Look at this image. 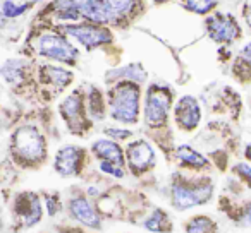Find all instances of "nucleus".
Returning a JSON list of instances; mask_svg holds the SVG:
<instances>
[{
	"label": "nucleus",
	"instance_id": "a878e982",
	"mask_svg": "<svg viewBox=\"0 0 251 233\" xmlns=\"http://www.w3.org/2000/svg\"><path fill=\"white\" fill-rule=\"evenodd\" d=\"M105 132L114 137V139H127V137L131 136L129 130H121V129H107Z\"/></svg>",
	"mask_w": 251,
	"mask_h": 233
},
{
	"label": "nucleus",
	"instance_id": "20e7f679",
	"mask_svg": "<svg viewBox=\"0 0 251 233\" xmlns=\"http://www.w3.org/2000/svg\"><path fill=\"white\" fill-rule=\"evenodd\" d=\"M169 108H171V93L160 86L150 87L145 103V120L148 126L157 127L167 120Z\"/></svg>",
	"mask_w": 251,
	"mask_h": 233
},
{
	"label": "nucleus",
	"instance_id": "393cba45",
	"mask_svg": "<svg viewBox=\"0 0 251 233\" xmlns=\"http://www.w3.org/2000/svg\"><path fill=\"white\" fill-rule=\"evenodd\" d=\"M100 170L105 171V173H108V175H114V177H117V178L124 177V171H122L121 168L115 167L114 163H110V161H101V163H100Z\"/></svg>",
	"mask_w": 251,
	"mask_h": 233
},
{
	"label": "nucleus",
	"instance_id": "7ed1b4c3",
	"mask_svg": "<svg viewBox=\"0 0 251 233\" xmlns=\"http://www.w3.org/2000/svg\"><path fill=\"white\" fill-rule=\"evenodd\" d=\"M14 151L25 161H40L45 156V139L35 127H21L14 134Z\"/></svg>",
	"mask_w": 251,
	"mask_h": 233
},
{
	"label": "nucleus",
	"instance_id": "dca6fc26",
	"mask_svg": "<svg viewBox=\"0 0 251 233\" xmlns=\"http://www.w3.org/2000/svg\"><path fill=\"white\" fill-rule=\"evenodd\" d=\"M43 77H45L49 83H52L57 87H64L71 83L73 79V74L66 69H59V67H43Z\"/></svg>",
	"mask_w": 251,
	"mask_h": 233
},
{
	"label": "nucleus",
	"instance_id": "6ab92c4d",
	"mask_svg": "<svg viewBox=\"0 0 251 233\" xmlns=\"http://www.w3.org/2000/svg\"><path fill=\"white\" fill-rule=\"evenodd\" d=\"M188 233H215V225L206 216H196L186 225Z\"/></svg>",
	"mask_w": 251,
	"mask_h": 233
},
{
	"label": "nucleus",
	"instance_id": "5701e85b",
	"mask_svg": "<svg viewBox=\"0 0 251 233\" xmlns=\"http://www.w3.org/2000/svg\"><path fill=\"white\" fill-rule=\"evenodd\" d=\"M28 7H29V4L18 7V5H16L14 2H11V0H5L4 5H2V12H4L5 18H18V16H21L23 12H25Z\"/></svg>",
	"mask_w": 251,
	"mask_h": 233
},
{
	"label": "nucleus",
	"instance_id": "9d476101",
	"mask_svg": "<svg viewBox=\"0 0 251 233\" xmlns=\"http://www.w3.org/2000/svg\"><path fill=\"white\" fill-rule=\"evenodd\" d=\"M208 33L215 42L229 43L239 33V26L229 18V16H215L208 21Z\"/></svg>",
	"mask_w": 251,
	"mask_h": 233
},
{
	"label": "nucleus",
	"instance_id": "0eeeda50",
	"mask_svg": "<svg viewBox=\"0 0 251 233\" xmlns=\"http://www.w3.org/2000/svg\"><path fill=\"white\" fill-rule=\"evenodd\" d=\"M83 154V149H79L77 146L62 148L55 156V170L62 177H74L79 173Z\"/></svg>",
	"mask_w": 251,
	"mask_h": 233
},
{
	"label": "nucleus",
	"instance_id": "39448f33",
	"mask_svg": "<svg viewBox=\"0 0 251 233\" xmlns=\"http://www.w3.org/2000/svg\"><path fill=\"white\" fill-rule=\"evenodd\" d=\"M38 52L42 57L59 62H71L77 55L76 48H73L69 42L55 35H43L38 42Z\"/></svg>",
	"mask_w": 251,
	"mask_h": 233
},
{
	"label": "nucleus",
	"instance_id": "f257e3e1",
	"mask_svg": "<svg viewBox=\"0 0 251 233\" xmlns=\"http://www.w3.org/2000/svg\"><path fill=\"white\" fill-rule=\"evenodd\" d=\"M112 119L124 124H134L140 113V87L126 81L110 93Z\"/></svg>",
	"mask_w": 251,
	"mask_h": 233
},
{
	"label": "nucleus",
	"instance_id": "f8f14e48",
	"mask_svg": "<svg viewBox=\"0 0 251 233\" xmlns=\"http://www.w3.org/2000/svg\"><path fill=\"white\" fill-rule=\"evenodd\" d=\"M71 214L83 225L90 226V228H100V216H97L93 206L83 197H76L71 201Z\"/></svg>",
	"mask_w": 251,
	"mask_h": 233
},
{
	"label": "nucleus",
	"instance_id": "9b49d317",
	"mask_svg": "<svg viewBox=\"0 0 251 233\" xmlns=\"http://www.w3.org/2000/svg\"><path fill=\"white\" fill-rule=\"evenodd\" d=\"M176 113H177V122L181 127L184 129H195L200 122V106L198 101L195 100L193 96H184L179 100L177 108H176Z\"/></svg>",
	"mask_w": 251,
	"mask_h": 233
},
{
	"label": "nucleus",
	"instance_id": "2eb2a0df",
	"mask_svg": "<svg viewBox=\"0 0 251 233\" xmlns=\"http://www.w3.org/2000/svg\"><path fill=\"white\" fill-rule=\"evenodd\" d=\"M172 201H174L176 208L181 209V211L198 204V199H196L193 189L184 187V185H174V189H172Z\"/></svg>",
	"mask_w": 251,
	"mask_h": 233
},
{
	"label": "nucleus",
	"instance_id": "6e6552de",
	"mask_svg": "<svg viewBox=\"0 0 251 233\" xmlns=\"http://www.w3.org/2000/svg\"><path fill=\"white\" fill-rule=\"evenodd\" d=\"M127 160L129 165L136 173L148 170L155 163V153L151 146L145 141H136V143L127 146Z\"/></svg>",
	"mask_w": 251,
	"mask_h": 233
},
{
	"label": "nucleus",
	"instance_id": "1a4fd4ad",
	"mask_svg": "<svg viewBox=\"0 0 251 233\" xmlns=\"http://www.w3.org/2000/svg\"><path fill=\"white\" fill-rule=\"evenodd\" d=\"M16 212L23 219L25 226H33L42 218V204L36 194H21L16 202Z\"/></svg>",
	"mask_w": 251,
	"mask_h": 233
},
{
	"label": "nucleus",
	"instance_id": "f03ea898",
	"mask_svg": "<svg viewBox=\"0 0 251 233\" xmlns=\"http://www.w3.org/2000/svg\"><path fill=\"white\" fill-rule=\"evenodd\" d=\"M79 16L95 22H108L127 16L134 0H74Z\"/></svg>",
	"mask_w": 251,
	"mask_h": 233
},
{
	"label": "nucleus",
	"instance_id": "423d86ee",
	"mask_svg": "<svg viewBox=\"0 0 251 233\" xmlns=\"http://www.w3.org/2000/svg\"><path fill=\"white\" fill-rule=\"evenodd\" d=\"M64 31L67 35L74 36L76 40H79L84 46L93 48V46H100L105 43L112 42V35L103 28H98L93 24H81V26H67L64 28Z\"/></svg>",
	"mask_w": 251,
	"mask_h": 233
},
{
	"label": "nucleus",
	"instance_id": "4be33fe9",
	"mask_svg": "<svg viewBox=\"0 0 251 233\" xmlns=\"http://www.w3.org/2000/svg\"><path fill=\"white\" fill-rule=\"evenodd\" d=\"M188 9L198 14H205L215 5V0H188Z\"/></svg>",
	"mask_w": 251,
	"mask_h": 233
},
{
	"label": "nucleus",
	"instance_id": "4468645a",
	"mask_svg": "<svg viewBox=\"0 0 251 233\" xmlns=\"http://www.w3.org/2000/svg\"><path fill=\"white\" fill-rule=\"evenodd\" d=\"M60 111H62L64 119L69 122L71 129H76V126L79 122H83V103H81V98L77 94L69 96L62 105H60Z\"/></svg>",
	"mask_w": 251,
	"mask_h": 233
},
{
	"label": "nucleus",
	"instance_id": "bb28decb",
	"mask_svg": "<svg viewBox=\"0 0 251 233\" xmlns=\"http://www.w3.org/2000/svg\"><path fill=\"white\" fill-rule=\"evenodd\" d=\"M236 171L241 175L243 178H250V167H248L246 163H239L236 167Z\"/></svg>",
	"mask_w": 251,
	"mask_h": 233
},
{
	"label": "nucleus",
	"instance_id": "f3484780",
	"mask_svg": "<svg viewBox=\"0 0 251 233\" xmlns=\"http://www.w3.org/2000/svg\"><path fill=\"white\" fill-rule=\"evenodd\" d=\"M23 65H25V64H23L21 60H7V62L4 64V67L0 69V76L4 77V79L11 84L21 83Z\"/></svg>",
	"mask_w": 251,
	"mask_h": 233
},
{
	"label": "nucleus",
	"instance_id": "b1692460",
	"mask_svg": "<svg viewBox=\"0 0 251 233\" xmlns=\"http://www.w3.org/2000/svg\"><path fill=\"white\" fill-rule=\"evenodd\" d=\"M45 206H47V212L49 216H53L59 211L60 204H59V195L52 194V195H45Z\"/></svg>",
	"mask_w": 251,
	"mask_h": 233
},
{
	"label": "nucleus",
	"instance_id": "aec40b11",
	"mask_svg": "<svg viewBox=\"0 0 251 233\" xmlns=\"http://www.w3.org/2000/svg\"><path fill=\"white\" fill-rule=\"evenodd\" d=\"M177 158H179V160L184 161V163H188V165H191V167H195V168L206 167V160H205V158H203L200 153H196V151H193L189 146L177 148Z\"/></svg>",
	"mask_w": 251,
	"mask_h": 233
},
{
	"label": "nucleus",
	"instance_id": "412c9836",
	"mask_svg": "<svg viewBox=\"0 0 251 233\" xmlns=\"http://www.w3.org/2000/svg\"><path fill=\"white\" fill-rule=\"evenodd\" d=\"M90 113L97 119L103 117V106H101V96L97 89H93L90 93Z\"/></svg>",
	"mask_w": 251,
	"mask_h": 233
},
{
	"label": "nucleus",
	"instance_id": "cd10ccee",
	"mask_svg": "<svg viewBox=\"0 0 251 233\" xmlns=\"http://www.w3.org/2000/svg\"><path fill=\"white\" fill-rule=\"evenodd\" d=\"M155 4H164V2H167V0H153Z\"/></svg>",
	"mask_w": 251,
	"mask_h": 233
},
{
	"label": "nucleus",
	"instance_id": "a211bd4d",
	"mask_svg": "<svg viewBox=\"0 0 251 233\" xmlns=\"http://www.w3.org/2000/svg\"><path fill=\"white\" fill-rule=\"evenodd\" d=\"M145 228L150 232H171V223L162 209H155V212L145 221Z\"/></svg>",
	"mask_w": 251,
	"mask_h": 233
},
{
	"label": "nucleus",
	"instance_id": "ddd939ff",
	"mask_svg": "<svg viewBox=\"0 0 251 233\" xmlns=\"http://www.w3.org/2000/svg\"><path fill=\"white\" fill-rule=\"evenodd\" d=\"M93 151L98 158H101V160L110 161V163L117 165V167H122V165H124V156H122L121 148H119L115 143H112V141H107V139L97 141V143L93 144Z\"/></svg>",
	"mask_w": 251,
	"mask_h": 233
}]
</instances>
